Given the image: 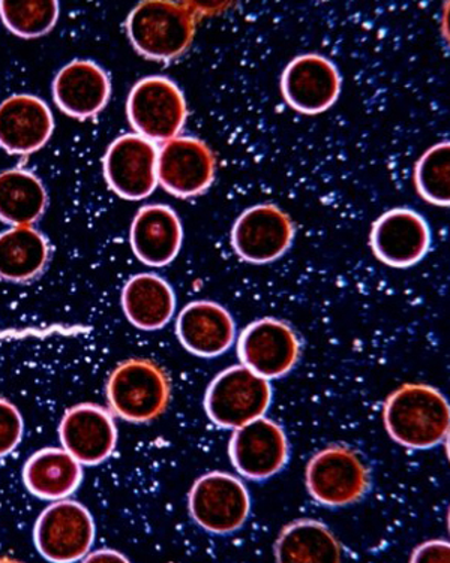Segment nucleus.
I'll return each mask as SVG.
<instances>
[{"mask_svg": "<svg viewBox=\"0 0 450 563\" xmlns=\"http://www.w3.org/2000/svg\"><path fill=\"white\" fill-rule=\"evenodd\" d=\"M383 421L396 444L431 450L449 437V401L431 385L406 384L387 397Z\"/></svg>", "mask_w": 450, "mask_h": 563, "instance_id": "obj_1", "label": "nucleus"}, {"mask_svg": "<svg viewBox=\"0 0 450 563\" xmlns=\"http://www.w3.org/2000/svg\"><path fill=\"white\" fill-rule=\"evenodd\" d=\"M197 19L191 8L171 0L140 2L127 19L128 38L146 59L171 62L191 47Z\"/></svg>", "mask_w": 450, "mask_h": 563, "instance_id": "obj_2", "label": "nucleus"}, {"mask_svg": "<svg viewBox=\"0 0 450 563\" xmlns=\"http://www.w3.org/2000/svg\"><path fill=\"white\" fill-rule=\"evenodd\" d=\"M171 396L167 372L151 360H127L111 372L107 383L111 412L134 424H144L163 416Z\"/></svg>", "mask_w": 450, "mask_h": 563, "instance_id": "obj_3", "label": "nucleus"}, {"mask_svg": "<svg viewBox=\"0 0 450 563\" xmlns=\"http://www.w3.org/2000/svg\"><path fill=\"white\" fill-rule=\"evenodd\" d=\"M127 114L135 134L164 144L184 130L188 118L187 99L171 78H142L128 95Z\"/></svg>", "mask_w": 450, "mask_h": 563, "instance_id": "obj_4", "label": "nucleus"}, {"mask_svg": "<svg viewBox=\"0 0 450 563\" xmlns=\"http://www.w3.org/2000/svg\"><path fill=\"white\" fill-rule=\"evenodd\" d=\"M305 482L317 503L329 508L349 507L370 492L371 470L356 450L330 445L312 455Z\"/></svg>", "mask_w": 450, "mask_h": 563, "instance_id": "obj_5", "label": "nucleus"}, {"mask_svg": "<svg viewBox=\"0 0 450 563\" xmlns=\"http://www.w3.org/2000/svg\"><path fill=\"white\" fill-rule=\"evenodd\" d=\"M272 404L270 380L245 366L222 371L209 384L205 396L206 413L221 429H238L263 417Z\"/></svg>", "mask_w": 450, "mask_h": 563, "instance_id": "obj_6", "label": "nucleus"}, {"mask_svg": "<svg viewBox=\"0 0 450 563\" xmlns=\"http://www.w3.org/2000/svg\"><path fill=\"white\" fill-rule=\"evenodd\" d=\"M97 528L89 509L77 500L62 499L45 508L35 529L33 541L45 561L72 563L88 556Z\"/></svg>", "mask_w": 450, "mask_h": 563, "instance_id": "obj_7", "label": "nucleus"}, {"mask_svg": "<svg viewBox=\"0 0 450 563\" xmlns=\"http://www.w3.org/2000/svg\"><path fill=\"white\" fill-rule=\"evenodd\" d=\"M189 515L213 536L239 531L251 512V496L241 479L226 472H210L194 483L188 499Z\"/></svg>", "mask_w": 450, "mask_h": 563, "instance_id": "obj_8", "label": "nucleus"}, {"mask_svg": "<svg viewBox=\"0 0 450 563\" xmlns=\"http://www.w3.org/2000/svg\"><path fill=\"white\" fill-rule=\"evenodd\" d=\"M300 339L287 322L262 318L251 322L238 339L242 366L264 379H279L290 374L300 358Z\"/></svg>", "mask_w": 450, "mask_h": 563, "instance_id": "obj_9", "label": "nucleus"}, {"mask_svg": "<svg viewBox=\"0 0 450 563\" xmlns=\"http://www.w3.org/2000/svg\"><path fill=\"white\" fill-rule=\"evenodd\" d=\"M158 148L143 136L127 134L107 148L102 167L109 188L128 201L151 197L158 186Z\"/></svg>", "mask_w": 450, "mask_h": 563, "instance_id": "obj_10", "label": "nucleus"}, {"mask_svg": "<svg viewBox=\"0 0 450 563\" xmlns=\"http://www.w3.org/2000/svg\"><path fill=\"white\" fill-rule=\"evenodd\" d=\"M215 174L217 157L200 139L176 136L158 151V184L173 197L185 200L201 196L212 186Z\"/></svg>", "mask_w": 450, "mask_h": 563, "instance_id": "obj_11", "label": "nucleus"}, {"mask_svg": "<svg viewBox=\"0 0 450 563\" xmlns=\"http://www.w3.org/2000/svg\"><path fill=\"white\" fill-rule=\"evenodd\" d=\"M295 225L275 205H257L243 211L231 230V246L251 264H270L290 250Z\"/></svg>", "mask_w": 450, "mask_h": 563, "instance_id": "obj_12", "label": "nucleus"}, {"mask_svg": "<svg viewBox=\"0 0 450 563\" xmlns=\"http://www.w3.org/2000/svg\"><path fill=\"white\" fill-rule=\"evenodd\" d=\"M431 244L427 219L406 207L386 211L371 228V251L380 263L392 268L416 266L431 250Z\"/></svg>", "mask_w": 450, "mask_h": 563, "instance_id": "obj_13", "label": "nucleus"}, {"mask_svg": "<svg viewBox=\"0 0 450 563\" xmlns=\"http://www.w3.org/2000/svg\"><path fill=\"white\" fill-rule=\"evenodd\" d=\"M230 461L239 474L253 482L274 477L290 457L284 429L270 418L260 417L234 429L229 444Z\"/></svg>", "mask_w": 450, "mask_h": 563, "instance_id": "obj_14", "label": "nucleus"}, {"mask_svg": "<svg viewBox=\"0 0 450 563\" xmlns=\"http://www.w3.org/2000/svg\"><path fill=\"white\" fill-rule=\"evenodd\" d=\"M342 80L337 65L325 56H297L284 69L281 92L297 113L317 115L340 98Z\"/></svg>", "mask_w": 450, "mask_h": 563, "instance_id": "obj_15", "label": "nucleus"}, {"mask_svg": "<svg viewBox=\"0 0 450 563\" xmlns=\"http://www.w3.org/2000/svg\"><path fill=\"white\" fill-rule=\"evenodd\" d=\"M61 444L80 465L97 466L114 453L118 428L113 416L95 404L69 408L59 426Z\"/></svg>", "mask_w": 450, "mask_h": 563, "instance_id": "obj_16", "label": "nucleus"}, {"mask_svg": "<svg viewBox=\"0 0 450 563\" xmlns=\"http://www.w3.org/2000/svg\"><path fill=\"white\" fill-rule=\"evenodd\" d=\"M53 131L55 119L43 99L19 93L0 102V147L10 155L41 151Z\"/></svg>", "mask_w": 450, "mask_h": 563, "instance_id": "obj_17", "label": "nucleus"}, {"mask_svg": "<svg viewBox=\"0 0 450 563\" xmlns=\"http://www.w3.org/2000/svg\"><path fill=\"white\" fill-rule=\"evenodd\" d=\"M180 345L193 355L213 358L226 354L237 339V324L229 310L215 301H193L176 320Z\"/></svg>", "mask_w": 450, "mask_h": 563, "instance_id": "obj_18", "label": "nucleus"}, {"mask_svg": "<svg viewBox=\"0 0 450 563\" xmlns=\"http://www.w3.org/2000/svg\"><path fill=\"white\" fill-rule=\"evenodd\" d=\"M111 95L109 74L92 60H73L57 73L53 98L74 119H90L106 109Z\"/></svg>", "mask_w": 450, "mask_h": 563, "instance_id": "obj_19", "label": "nucleus"}, {"mask_svg": "<svg viewBox=\"0 0 450 563\" xmlns=\"http://www.w3.org/2000/svg\"><path fill=\"white\" fill-rule=\"evenodd\" d=\"M131 250L144 266L165 267L179 255L184 243V227L172 207H142L131 223Z\"/></svg>", "mask_w": 450, "mask_h": 563, "instance_id": "obj_20", "label": "nucleus"}, {"mask_svg": "<svg viewBox=\"0 0 450 563\" xmlns=\"http://www.w3.org/2000/svg\"><path fill=\"white\" fill-rule=\"evenodd\" d=\"M121 301L127 320L143 331L164 329L176 310L175 291L155 273L132 276L123 287Z\"/></svg>", "mask_w": 450, "mask_h": 563, "instance_id": "obj_21", "label": "nucleus"}, {"mask_svg": "<svg viewBox=\"0 0 450 563\" xmlns=\"http://www.w3.org/2000/svg\"><path fill=\"white\" fill-rule=\"evenodd\" d=\"M23 482L36 498L62 500L80 487L83 467L64 449H43L29 457L23 467Z\"/></svg>", "mask_w": 450, "mask_h": 563, "instance_id": "obj_22", "label": "nucleus"}, {"mask_svg": "<svg viewBox=\"0 0 450 563\" xmlns=\"http://www.w3.org/2000/svg\"><path fill=\"white\" fill-rule=\"evenodd\" d=\"M48 260V240L32 225L0 233V279L26 284L45 271Z\"/></svg>", "mask_w": 450, "mask_h": 563, "instance_id": "obj_23", "label": "nucleus"}, {"mask_svg": "<svg viewBox=\"0 0 450 563\" xmlns=\"http://www.w3.org/2000/svg\"><path fill=\"white\" fill-rule=\"evenodd\" d=\"M275 559L279 563H337L342 561V548L320 521L296 520L281 531Z\"/></svg>", "mask_w": 450, "mask_h": 563, "instance_id": "obj_24", "label": "nucleus"}, {"mask_svg": "<svg viewBox=\"0 0 450 563\" xmlns=\"http://www.w3.org/2000/svg\"><path fill=\"white\" fill-rule=\"evenodd\" d=\"M43 181L26 169L0 173V221L12 227L32 225L47 209Z\"/></svg>", "mask_w": 450, "mask_h": 563, "instance_id": "obj_25", "label": "nucleus"}, {"mask_svg": "<svg viewBox=\"0 0 450 563\" xmlns=\"http://www.w3.org/2000/svg\"><path fill=\"white\" fill-rule=\"evenodd\" d=\"M61 7L56 0L0 2V19L8 31L24 40L40 38L56 26Z\"/></svg>", "mask_w": 450, "mask_h": 563, "instance_id": "obj_26", "label": "nucleus"}, {"mask_svg": "<svg viewBox=\"0 0 450 563\" xmlns=\"http://www.w3.org/2000/svg\"><path fill=\"white\" fill-rule=\"evenodd\" d=\"M418 194L429 205H450V143L441 141L420 156L415 167Z\"/></svg>", "mask_w": 450, "mask_h": 563, "instance_id": "obj_27", "label": "nucleus"}, {"mask_svg": "<svg viewBox=\"0 0 450 563\" xmlns=\"http://www.w3.org/2000/svg\"><path fill=\"white\" fill-rule=\"evenodd\" d=\"M24 434V421L19 409L0 399V459L7 457L20 445Z\"/></svg>", "mask_w": 450, "mask_h": 563, "instance_id": "obj_28", "label": "nucleus"}, {"mask_svg": "<svg viewBox=\"0 0 450 563\" xmlns=\"http://www.w3.org/2000/svg\"><path fill=\"white\" fill-rule=\"evenodd\" d=\"M450 548L446 541H429L419 545L411 554V562H449Z\"/></svg>", "mask_w": 450, "mask_h": 563, "instance_id": "obj_29", "label": "nucleus"}, {"mask_svg": "<svg viewBox=\"0 0 450 563\" xmlns=\"http://www.w3.org/2000/svg\"><path fill=\"white\" fill-rule=\"evenodd\" d=\"M86 562H128V559L123 558L121 553L114 552V550L102 549L98 552L90 553L85 559Z\"/></svg>", "mask_w": 450, "mask_h": 563, "instance_id": "obj_30", "label": "nucleus"}]
</instances>
